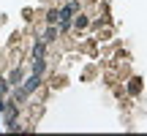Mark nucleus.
I'll list each match as a JSON object with an SVG mask.
<instances>
[{
  "mask_svg": "<svg viewBox=\"0 0 147 136\" xmlns=\"http://www.w3.org/2000/svg\"><path fill=\"white\" fill-rule=\"evenodd\" d=\"M38 82H41V79H38L36 73H33V76H30V79L25 82V87H22V93H25V95H27V93H33V90L38 87Z\"/></svg>",
  "mask_w": 147,
  "mask_h": 136,
  "instance_id": "obj_1",
  "label": "nucleus"
},
{
  "mask_svg": "<svg viewBox=\"0 0 147 136\" xmlns=\"http://www.w3.org/2000/svg\"><path fill=\"white\" fill-rule=\"evenodd\" d=\"M44 68H47V65H44V57H38V60H36V65H33V73H36V76H41Z\"/></svg>",
  "mask_w": 147,
  "mask_h": 136,
  "instance_id": "obj_2",
  "label": "nucleus"
},
{
  "mask_svg": "<svg viewBox=\"0 0 147 136\" xmlns=\"http://www.w3.org/2000/svg\"><path fill=\"white\" fill-rule=\"evenodd\" d=\"M57 33H60V27H49V30H47V38H44V41H55V38H57Z\"/></svg>",
  "mask_w": 147,
  "mask_h": 136,
  "instance_id": "obj_3",
  "label": "nucleus"
},
{
  "mask_svg": "<svg viewBox=\"0 0 147 136\" xmlns=\"http://www.w3.org/2000/svg\"><path fill=\"white\" fill-rule=\"evenodd\" d=\"M33 55H36V60H38V57H44V46H41V44H36V49H33Z\"/></svg>",
  "mask_w": 147,
  "mask_h": 136,
  "instance_id": "obj_4",
  "label": "nucleus"
}]
</instances>
